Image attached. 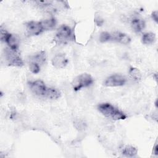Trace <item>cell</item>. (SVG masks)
<instances>
[{
    "label": "cell",
    "mask_w": 158,
    "mask_h": 158,
    "mask_svg": "<svg viewBox=\"0 0 158 158\" xmlns=\"http://www.w3.org/2000/svg\"><path fill=\"white\" fill-rule=\"evenodd\" d=\"M98 110L104 116L114 120H124L127 115L109 103H102L98 106Z\"/></svg>",
    "instance_id": "6da1fadb"
},
{
    "label": "cell",
    "mask_w": 158,
    "mask_h": 158,
    "mask_svg": "<svg viewBox=\"0 0 158 158\" xmlns=\"http://www.w3.org/2000/svg\"><path fill=\"white\" fill-rule=\"evenodd\" d=\"M93 77L88 73H83L77 76L72 81L73 88L75 91H78L82 88L89 86L93 84Z\"/></svg>",
    "instance_id": "7a4b0ae2"
},
{
    "label": "cell",
    "mask_w": 158,
    "mask_h": 158,
    "mask_svg": "<svg viewBox=\"0 0 158 158\" xmlns=\"http://www.w3.org/2000/svg\"><path fill=\"white\" fill-rule=\"evenodd\" d=\"M1 40L5 42L11 49L15 51H18L19 47L18 38L15 35L7 32L5 29L2 28V26L1 27Z\"/></svg>",
    "instance_id": "3957f363"
},
{
    "label": "cell",
    "mask_w": 158,
    "mask_h": 158,
    "mask_svg": "<svg viewBox=\"0 0 158 158\" xmlns=\"http://www.w3.org/2000/svg\"><path fill=\"white\" fill-rule=\"evenodd\" d=\"M5 57L9 65L22 67L23 65V60L20 58L17 51H14L10 48H6L5 49Z\"/></svg>",
    "instance_id": "277c9868"
},
{
    "label": "cell",
    "mask_w": 158,
    "mask_h": 158,
    "mask_svg": "<svg viewBox=\"0 0 158 158\" xmlns=\"http://www.w3.org/2000/svg\"><path fill=\"white\" fill-rule=\"evenodd\" d=\"M29 87L31 91L36 95L46 98V95L49 89L44 83L41 80H36L33 81H30L28 83Z\"/></svg>",
    "instance_id": "5b68a950"
},
{
    "label": "cell",
    "mask_w": 158,
    "mask_h": 158,
    "mask_svg": "<svg viewBox=\"0 0 158 158\" xmlns=\"http://www.w3.org/2000/svg\"><path fill=\"white\" fill-rule=\"evenodd\" d=\"M56 38L60 42H65L73 40V34L72 30L66 25H61L56 33Z\"/></svg>",
    "instance_id": "8992f818"
},
{
    "label": "cell",
    "mask_w": 158,
    "mask_h": 158,
    "mask_svg": "<svg viewBox=\"0 0 158 158\" xmlns=\"http://www.w3.org/2000/svg\"><path fill=\"white\" fill-rule=\"evenodd\" d=\"M126 78L119 74H114L107 77L104 82V85L106 86H120L125 84Z\"/></svg>",
    "instance_id": "52a82bcc"
},
{
    "label": "cell",
    "mask_w": 158,
    "mask_h": 158,
    "mask_svg": "<svg viewBox=\"0 0 158 158\" xmlns=\"http://www.w3.org/2000/svg\"><path fill=\"white\" fill-rule=\"evenodd\" d=\"M26 30L30 35H38L44 30L41 22L30 21L26 23Z\"/></svg>",
    "instance_id": "ba28073f"
},
{
    "label": "cell",
    "mask_w": 158,
    "mask_h": 158,
    "mask_svg": "<svg viewBox=\"0 0 158 158\" xmlns=\"http://www.w3.org/2000/svg\"><path fill=\"white\" fill-rule=\"evenodd\" d=\"M68 63V59L64 54H56L52 59V65L56 69L64 68Z\"/></svg>",
    "instance_id": "9c48e42d"
},
{
    "label": "cell",
    "mask_w": 158,
    "mask_h": 158,
    "mask_svg": "<svg viewBox=\"0 0 158 158\" xmlns=\"http://www.w3.org/2000/svg\"><path fill=\"white\" fill-rule=\"evenodd\" d=\"M110 41H114L122 44H127L130 42L131 38L124 33L116 31L110 33Z\"/></svg>",
    "instance_id": "30bf717a"
},
{
    "label": "cell",
    "mask_w": 158,
    "mask_h": 158,
    "mask_svg": "<svg viewBox=\"0 0 158 158\" xmlns=\"http://www.w3.org/2000/svg\"><path fill=\"white\" fill-rule=\"evenodd\" d=\"M131 26L135 32L139 33L144 28L145 23L144 20L139 18H133L131 21Z\"/></svg>",
    "instance_id": "8fae6325"
},
{
    "label": "cell",
    "mask_w": 158,
    "mask_h": 158,
    "mask_svg": "<svg viewBox=\"0 0 158 158\" xmlns=\"http://www.w3.org/2000/svg\"><path fill=\"white\" fill-rule=\"evenodd\" d=\"M46 60V56L44 51H41L30 57V61L35 62L40 65L45 63Z\"/></svg>",
    "instance_id": "7c38bea8"
},
{
    "label": "cell",
    "mask_w": 158,
    "mask_h": 158,
    "mask_svg": "<svg viewBox=\"0 0 158 158\" xmlns=\"http://www.w3.org/2000/svg\"><path fill=\"white\" fill-rule=\"evenodd\" d=\"M41 23L43 30H48L55 27L56 25V20L54 18H51L41 21Z\"/></svg>",
    "instance_id": "4fadbf2b"
},
{
    "label": "cell",
    "mask_w": 158,
    "mask_h": 158,
    "mask_svg": "<svg viewBox=\"0 0 158 158\" xmlns=\"http://www.w3.org/2000/svg\"><path fill=\"white\" fill-rule=\"evenodd\" d=\"M155 41L156 35L153 33H146L142 36V42L144 44H151L154 43Z\"/></svg>",
    "instance_id": "5bb4252c"
},
{
    "label": "cell",
    "mask_w": 158,
    "mask_h": 158,
    "mask_svg": "<svg viewBox=\"0 0 158 158\" xmlns=\"http://www.w3.org/2000/svg\"><path fill=\"white\" fill-rule=\"evenodd\" d=\"M122 154L127 157H133L137 154V149L133 146H127L123 148Z\"/></svg>",
    "instance_id": "9a60e30c"
},
{
    "label": "cell",
    "mask_w": 158,
    "mask_h": 158,
    "mask_svg": "<svg viewBox=\"0 0 158 158\" xmlns=\"http://www.w3.org/2000/svg\"><path fill=\"white\" fill-rule=\"evenodd\" d=\"M130 75L135 80H139L141 78V74L139 70L135 67H130L129 70Z\"/></svg>",
    "instance_id": "2e32d148"
},
{
    "label": "cell",
    "mask_w": 158,
    "mask_h": 158,
    "mask_svg": "<svg viewBox=\"0 0 158 158\" xmlns=\"http://www.w3.org/2000/svg\"><path fill=\"white\" fill-rule=\"evenodd\" d=\"M29 68L30 71L33 73H38L40 71L41 65L33 62H30L29 63Z\"/></svg>",
    "instance_id": "e0dca14e"
},
{
    "label": "cell",
    "mask_w": 158,
    "mask_h": 158,
    "mask_svg": "<svg viewBox=\"0 0 158 158\" xmlns=\"http://www.w3.org/2000/svg\"><path fill=\"white\" fill-rule=\"evenodd\" d=\"M99 40L102 43L110 41V33L107 31L102 32L99 36Z\"/></svg>",
    "instance_id": "ac0fdd59"
},
{
    "label": "cell",
    "mask_w": 158,
    "mask_h": 158,
    "mask_svg": "<svg viewBox=\"0 0 158 158\" xmlns=\"http://www.w3.org/2000/svg\"><path fill=\"white\" fill-rule=\"evenodd\" d=\"M151 17L152 18V19L156 22L157 23V20H158V15H157V11H154L152 13Z\"/></svg>",
    "instance_id": "d6986e66"
},
{
    "label": "cell",
    "mask_w": 158,
    "mask_h": 158,
    "mask_svg": "<svg viewBox=\"0 0 158 158\" xmlns=\"http://www.w3.org/2000/svg\"><path fill=\"white\" fill-rule=\"evenodd\" d=\"M97 21H99V23H98V26H99V25H101L102 24V23H103V20L100 19L99 16L98 17V18H97L96 17H95V22H96Z\"/></svg>",
    "instance_id": "ffe728a7"
},
{
    "label": "cell",
    "mask_w": 158,
    "mask_h": 158,
    "mask_svg": "<svg viewBox=\"0 0 158 158\" xmlns=\"http://www.w3.org/2000/svg\"><path fill=\"white\" fill-rule=\"evenodd\" d=\"M157 144H156L154 148V150H153V152L155 154H157Z\"/></svg>",
    "instance_id": "44dd1931"
}]
</instances>
